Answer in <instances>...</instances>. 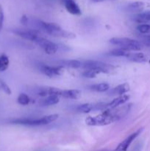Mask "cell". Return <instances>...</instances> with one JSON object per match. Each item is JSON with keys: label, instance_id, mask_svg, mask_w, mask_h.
<instances>
[{"label": "cell", "instance_id": "6da1fadb", "mask_svg": "<svg viewBox=\"0 0 150 151\" xmlns=\"http://www.w3.org/2000/svg\"><path fill=\"white\" fill-rule=\"evenodd\" d=\"M131 105H126L122 107L114 109H107L100 114L95 116H88L85 119V123L90 126H104L110 125L123 118L130 109Z\"/></svg>", "mask_w": 150, "mask_h": 151}, {"label": "cell", "instance_id": "7a4b0ae2", "mask_svg": "<svg viewBox=\"0 0 150 151\" xmlns=\"http://www.w3.org/2000/svg\"><path fill=\"white\" fill-rule=\"evenodd\" d=\"M35 24L39 29H42L51 36L67 39H73L76 38V35L74 33L64 30L57 24L54 22H46L41 20H36Z\"/></svg>", "mask_w": 150, "mask_h": 151}, {"label": "cell", "instance_id": "3957f363", "mask_svg": "<svg viewBox=\"0 0 150 151\" xmlns=\"http://www.w3.org/2000/svg\"><path fill=\"white\" fill-rule=\"evenodd\" d=\"M59 117L58 114H50L47 116H44L39 119H33V118L27 117H20V118H13L10 119L8 122L13 125H26V126H41V125H46L51 122H54Z\"/></svg>", "mask_w": 150, "mask_h": 151}, {"label": "cell", "instance_id": "277c9868", "mask_svg": "<svg viewBox=\"0 0 150 151\" xmlns=\"http://www.w3.org/2000/svg\"><path fill=\"white\" fill-rule=\"evenodd\" d=\"M109 42L128 52L140 51L144 47L140 41L129 38H112L109 40Z\"/></svg>", "mask_w": 150, "mask_h": 151}, {"label": "cell", "instance_id": "5b68a950", "mask_svg": "<svg viewBox=\"0 0 150 151\" xmlns=\"http://www.w3.org/2000/svg\"><path fill=\"white\" fill-rule=\"evenodd\" d=\"M81 67L85 70L91 69H96L101 70L103 73H110L113 70H114L115 66L113 65L108 64V63H103L101 61H97V60H85L82 63Z\"/></svg>", "mask_w": 150, "mask_h": 151}, {"label": "cell", "instance_id": "8992f818", "mask_svg": "<svg viewBox=\"0 0 150 151\" xmlns=\"http://www.w3.org/2000/svg\"><path fill=\"white\" fill-rule=\"evenodd\" d=\"M35 43H36L38 46H40L44 50V52L48 55L55 54L58 50V45L57 44L46 39V38H44L42 36L38 37V39L35 41Z\"/></svg>", "mask_w": 150, "mask_h": 151}, {"label": "cell", "instance_id": "52a82bcc", "mask_svg": "<svg viewBox=\"0 0 150 151\" xmlns=\"http://www.w3.org/2000/svg\"><path fill=\"white\" fill-rule=\"evenodd\" d=\"M39 69L44 75L49 78H54L56 76H60L63 72V67L60 66H49L41 63L39 66Z\"/></svg>", "mask_w": 150, "mask_h": 151}, {"label": "cell", "instance_id": "ba28073f", "mask_svg": "<svg viewBox=\"0 0 150 151\" xmlns=\"http://www.w3.org/2000/svg\"><path fill=\"white\" fill-rule=\"evenodd\" d=\"M14 32L24 39L33 41V42H35L38 39V37L41 36L39 31L36 29H26V30L18 29V30L14 31Z\"/></svg>", "mask_w": 150, "mask_h": 151}, {"label": "cell", "instance_id": "9c48e42d", "mask_svg": "<svg viewBox=\"0 0 150 151\" xmlns=\"http://www.w3.org/2000/svg\"><path fill=\"white\" fill-rule=\"evenodd\" d=\"M143 128L138 130L137 131L134 132L133 134H130L128 137H126L124 141H122L120 144L118 145V147L115 149L114 151H127L128 147H129V145H131V143L135 139L138 137V136L141 134V132L142 131Z\"/></svg>", "mask_w": 150, "mask_h": 151}, {"label": "cell", "instance_id": "30bf717a", "mask_svg": "<svg viewBox=\"0 0 150 151\" xmlns=\"http://www.w3.org/2000/svg\"><path fill=\"white\" fill-rule=\"evenodd\" d=\"M65 7L69 13L75 16H80L82 14L79 5L74 0H66L65 1Z\"/></svg>", "mask_w": 150, "mask_h": 151}, {"label": "cell", "instance_id": "8fae6325", "mask_svg": "<svg viewBox=\"0 0 150 151\" xmlns=\"http://www.w3.org/2000/svg\"><path fill=\"white\" fill-rule=\"evenodd\" d=\"M125 58L127 60L132 62H135V63H145V62L147 61L146 56L142 52H128Z\"/></svg>", "mask_w": 150, "mask_h": 151}, {"label": "cell", "instance_id": "7c38bea8", "mask_svg": "<svg viewBox=\"0 0 150 151\" xmlns=\"http://www.w3.org/2000/svg\"><path fill=\"white\" fill-rule=\"evenodd\" d=\"M129 91V85L127 83H122L117 86L116 87L113 88V89L110 90V92L109 93V94L111 96H121L124 95L125 93L128 92Z\"/></svg>", "mask_w": 150, "mask_h": 151}, {"label": "cell", "instance_id": "4fadbf2b", "mask_svg": "<svg viewBox=\"0 0 150 151\" xmlns=\"http://www.w3.org/2000/svg\"><path fill=\"white\" fill-rule=\"evenodd\" d=\"M129 99V96L127 94L119 96L118 97L112 100L110 103H107V109H114V108L119 107L121 105H124L125 103L128 101Z\"/></svg>", "mask_w": 150, "mask_h": 151}, {"label": "cell", "instance_id": "5bb4252c", "mask_svg": "<svg viewBox=\"0 0 150 151\" xmlns=\"http://www.w3.org/2000/svg\"><path fill=\"white\" fill-rule=\"evenodd\" d=\"M80 90L79 89H69L62 90L61 97L66 99H71V100H77L81 97Z\"/></svg>", "mask_w": 150, "mask_h": 151}, {"label": "cell", "instance_id": "9a60e30c", "mask_svg": "<svg viewBox=\"0 0 150 151\" xmlns=\"http://www.w3.org/2000/svg\"><path fill=\"white\" fill-rule=\"evenodd\" d=\"M58 66L63 67H69L72 69H79L82 66V63L78 60H60L57 61Z\"/></svg>", "mask_w": 150, "mask_h": 151}, {"label": "cell", "instance_id": "2e32d148", "mask_svg": "<svg viewBox=\"0 0 150 151\" xmlns=\"http://www.w3.org/2000/svg\"><path fill=\"white\" fill-rule=\"evenodd\" d=\"M59 101H60V97L58 96H49L41 100L39 104L41 106H49L57 104L59 103Z\"/></svg>", "mask_w": 150, "mask_h": 151}, {"label": "cell", "instance_id": "e0dca14e", "mask_svg": "<svg viewBox=\"0 0 150 151\" xmlns=\"http://www.w3.org/2000/svg\"><path fill=\"white\" fill-rule=\"evenodd\" d=\"M90 90L96 92H104L107 90L110 89V86L107 83H97L91 85L88 87Z\"/></svg>", "mask_w": 150, "mask_h": 151}, {"label": "cell", "instance_id": "ac0fdd59", "mask_svg": "<svg viewBox=\"0 0 150 151\" xmlns=\"http://www.w3.org/2000/svg\"><path fill=\"white\" fill-rule=\"evenodd\" d=\"M135 21L138 23H146L150 22V11H146L137 14L135 16Z\"/></svg>", "mask_w": 150, "mask_h": 151}, {"label": "cell", "instance_id": "d6986e66", "mask_svg": "<svg viewBox=\"0 0 150 151\" xmlns=\"http://www.w3.org/2000/svg\"><path fill=\"white\" fill-rule=\"evenodd\" d=\"M10 65V60L7 55H0V72H4L7 70Z\"/></svg>", "mask_w": 150, "mask_h": 151}, {"label": "cell", "instance_id": "ffe728a7", "mask_svg": "<svg viewBox=\"0 0 150 151\" xmlns=\"http://www.w3.org/2000/svg\"><path fill=\"white\" fill-rule=\"evenodd\" d=\"M103 73L101 70L96 69H88V70H85L83 72H82V76L84 78H94L96 77V75H99V74Z\"/></svg>", "mask_w": 150, "mask_h": 151}, {"label": "cell", "instance_id": "44dd1931", "mask_svg": "<svg viewBox=\"0 0 150 151\" xmlns=\"http://www.w3.org/2000/svg\"><path fill=\"white\" fill-rule=\"evenodd\" d=\"M93 109H94V105L91 104V103H85V104H82L78 106L76 110L79 113L88 114L91 112Z\"/></svg>", "mask_w": 150, "mask_h": 151}, {"label": "cell", "instance_id": "7402d4cb", "mask_svg": "<svg viewBox=\"0 0 150 151\" xmlns=\"http://www.w3.org/2000/svg\"><path fill=\"white\" fill-rule=\"evenodd\" d=\"M144 7V3L143 1H133V2L130 3L128 4L127 8L128 10H132V11H138V10H141Z\"/></svg>", "mask_w": 150, "mask_h": 151}, {"label": "cell", "instance_id": "603a6c76", "mask_svg": "<svg viewBox=\"0 0 150 151\" xmlns=\"http://www.w3.org/2000/svg\"><path fill=\"white\" fill-rule=\"evenodd\" d=\"M17 102L19 104L21 105V106H26L30 102V99H29V96L25 93H21L19 95L17 98Z\"/></svg>", "mask_w": 150, "mask_h": 151}, {"label": "cell", "instance_id": "cb8c5ba5", "mask_svg": "<svg viewBox=\"0 0 150 151\" xmlns=\"http://www.w3.org/2000/svg\"><path fill=\"white\" fill-rule=\"evenodd\" d=\"M128 51H126L121 48H119L110 51L109 52V55L111 56H114V57H125Z\"/></svg>", "mask_w": 150, "mask_h": 151}, {"label": "cell", "instance_id": "d4e9b609", "mask_svg": "<svg viewBox=\"0 0 150 151\" xmlns=\"http://www.w3.org/2000/svg\"><path fill=\"white\" fill-rule=\"evenodd\" d=\"M137 29L142 34L148 33L150 32V25L148 24H141L137 27Z\"/></svg>", "mask_w": 150, "mask_h": 151}, {"label": "cell", "instance_id": "484cf974", "mask_svg": "<svg viewBox=\"0 0 150 151\" xmlns=\"http://www.w3.org/2000/svg\"><path fill=\"white\" fill-rule=\"evenodd\" d=\"M0 88L7 95H10L12 94V91L9 86L1 79H0Z\"/></svg>", "mask_w": 150, "mask_h": 151}, {"label": "cell", "instance_id": "4316f807", "mask_svg": "<svg viewBox=\"0 0 150 151\" xmlns=\"http://www.w3.org/2000/svg\"><path fill=\"white\" fill-rule=\"evenodd\" d=\"M141 44L146 47H150V35H145L143 37Z\"/></svg>", "mask_w": 150, "mask_h": 151}, {"label": "cell", "instance_id": "83f0119b", "mask_svg": "<svg viewBox=\"0 0 150 151\" xmlns=\"http://www.w3.org/2000/svg\"><path fill=\"white\" fill-rule=\"evenodd\" d=\"M4 12H3V9L1 6L0 5V30H1L3 27V22H4Z\"/></svg>", "mask_w": 150, "mask_h": 151}, {"label": "cell", "instance_id": "f1b7e54d", "mask_svg": "<svg viewBox=\"0 0 150 151\" xmlns=\"http://www.w3.org/2000/svg\"><path fill=\"white\" fill-rule=\"evenodd\" d=\"M28 22H29V19H28L27 16L26 15H23L21 18V23L23 25H27Z\"/></svg>", "mask_w": 150, "mask_h": 151}, {"label": "cell", "instance_id": "f546056e", "mask_svg": "<svg viewBox=\"0 0 150 151\" xmlns=\"http://www.w3.org/2000/svg\"><path fill=\"white\" fill-rule=\"evenodd\" d=\"M141 149H142V145H138L137 146H135V148L133 149V150L132 151H141Z\"/></svg>", "mask_w": 150, "mask_h": 151}, {"label": "cell", "instance_id": "4dcf8cb0", "mask_svg": "<svg viewBox=\"0 0 150 151\" xmlns=\"http://www.w3.org/2000/svg\"><path fill=\"white\" fill-rule=\"evenodd\" d=\"M93 2H101V1H104V0H91Z\"/></svg>", "mask_w": 150, "mask_h": 151}, {"label": "cell", "instance_id": "1f68e13d", "mask_svg": "<svg viewBox=\"0 0 150 151\" xmlns=\"http://www.w3.org/2000/svg\"><path fill=\"white\" fill-rule=\"evenodd\" d=\"M35 151H46V150H35Z\"/></svg>", "mask_w": 150, "mask_h": 151}, {"label": "cell", "instance_id": "d6a6232c", "mask_svg": "<svg viewBox=\"0 0 150 151\" xmlns=\"http://www.w3.org/2000/svg\"><path fill=\"white\" fill-rule=\"evenodd\" d=\"M100 151H109V150H100Z\"/></svg>", "mask_w": 150, "mask_h": 151}]
</instances>
